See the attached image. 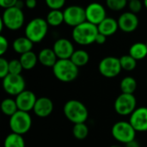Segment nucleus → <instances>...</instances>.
<instances>
[{"label": "nucleus", "instance_id": "obj_16", "mask_svg": "<svg viewBox=\"0 0 147 147\" xmlns=\"http://www.w3.org/2000/svg\"><path fill=\"white\" fill-rule=\"evenodd\" d=\"M16 102L18 107V110L29 112L34 109V104L36 102V96L31 90H23L19 95L16 96Z\"/></svg>", "mask_w": 147, "mask_h": 147}, {"label": "nucleus", "instance_id": "obj_15", "mask_svg": "<svg viewBox=\"0 0 147 147\" xmlns=\"http://www.w3.org/2000/svg\"><path fill=\"white\" fill-rule=\"evenodd\" d=\"M129 122L137 132L147 131V108L140 107L130 115Z\"/></svg>", "mask_w": 147, "mask_h": 147}, {"label": "nucleus", "instance_id": "obj_17", "mask_svg": "<svg viewBox=\"0 0 147 147\" xmlns=\"http://www.w3.org/2000/svg\"><path fill=\"white\" fill-rule=\"evenodd\" d=\"M33 110L34 114L40 118L47 117L53 111V102L50 98L46 96L37 98Z\"/></svg>", "mask_w": 147, "mask_h": 147}, {"label": "nucleus", "instance_id": "obj_20", "mask_svg": "<svg viewBox=\"0 0 147 147\" xmlns=\"http://www.w3.org/2000/svg\"><path fill=\"white\" fill-rule=\"evenodd\" d=\"M34 43L26 36H21L14 40L12 43L13 50L19 54H23L28 52L32 51Z\"/></svg>", "mask_w": 147, "mask_h": 147}, {"label": "nucleus", "instance_id": "obj_28", "mask_svg": "<svg viewBox=\"0 0 147 147\" xmlns=\"http://www.w3.org/2000/svg\"><path fill=\"white\" fill-rule=\"evenodd\" d=\"M72 134L76 139L79 140H83L89 134V127L85 124V122L74 124V127L72 128Z\"/></svg>", "mask_w": 147, "mask_h": 147}, {"label": "nucleus", "instance_id": "obj_42", "mask_svg": "<svg viewBox=\"0 0 147 147\" xmlns=\"http://www.w3.org/2000/svg\"><path fill=\"white\" fill-rule=\"evenodd\" d=\"M110 147H122L121 146H119V145H113V146H111Z\"/></svg>", "mask_w": 147, "mask_h": 147}, {"label": "nucleus", "instance_id": "obj_13", "mask_svg": "<svg viewBox=\"0 0 147 147\" xmlns=\"http://www.w3.org/2000/svg\"><path fill=\"white\" fill-rule=\"evenodd\" d=\"M119 29L124 33H133L134 32L140 24L139 17L136 14L131 11H127L122 13L118 18Z\"/></svg>", "mask_w": 147, "mask_h": 147}, {"label": "nucleus", "instance_id": "obj_4", "mask_svg": "<svg viewBox=\"0 0 147 147\" xmlns=\"http://www.w3.org/2000/svg\"><path fill=\"white\" fill-rule=\"evenodd\" d=\"M64 114L72 123H84L89 116L86 106L78 100H69L64 105Z\"/></svg>", "mask_w": 147, "mask_h": 147}, {"label": "nucleus", "instance_id": "obj_26", "mask_svg": "<svg viewBox=\"0 0 147 147\" xmlns=\"http://www.w3.org/2000/svg\"><path fill=\"white\" fill-rule=\"evenodd\" d=\"M4 147H25V142L22 135L12 133L9 134L3 143Z\"/></svg>", "mask_w": 147, "mask_h": 147}, {"label": "nucleus", "instance_id": "obj_41", "mask_svg": "<svg viewBox=\"0 0 147 147\" xmlns=\"http://www.w3.org/2000/svg\"><path fill=\"white\" fill-rule=\"evenodd\" d=\"M144 5H145L146 9H147V0H144Z\"/></svg>", "mask_w": 147, "mask_h": 147}, {"label": "nucleus", "instance_id": "obj_43", "mask_svg": "<svg viewBox=\"0 0 147 147\" xmlns=\"http://www.w3.org/2000/svg\"><path fill=\"white\" fill-rule=\"evenodd\" d=\"M146 83H147V79H146Z\"/></svg>", "mask_w": 147, "mask_h": 147}, {"label": "nucleus", "instance_id": "obj_30", "mask_svg": "<svg viewBox=\"0 0 147 147\" xmlns=\"http://www.w3.org/2000/svg\"><path fill=\"white\" fill-rule=\"evenodd\" d=\"M128 0H106L107 7L113 11H121L127 6Z\"/></svg>", "mask_w": 147, "mask_h": 147}, {"label": "nucleus", "instance_id": "obj_44", "mask_svg": "<svg viewBox=\"0 0 147 147\" xmlns=\"http://www.w3.org/2000/svg\"><path fill=\"white\" fill-rule=\"evenodd\" d=\"M146 45H147V41H146Z\"/></svg>", "mask_w": 147, "mask_h": 147}, {"label": "nucleus", "instance_id": "obj_6", "mask_svg": "<svg viewBox=\"0 0 147 147\" xmlns=\"http://www.w3.org/2000/svg\"><path fill=\"white\" fill-rule=\"evenodd\" d=\"M9 127L12 133L23 135L27 134L32 126V119L28 112L18 110L9 117Z\"/></svg>", "mask_w": 147, "mask_h": 147}, {"label": "nucleus", "instance_id": "obj_38", "mask_svg": "<svg viewBox=\"0 0 147 147\" xmlns=\"http://www.w3.org/2000/svg\"><path fill=\"white\" fill-rule=\"evenodd\" d=\"M37 5V1L36 0H26L25 1V6L28 9H33L36 7Z\"/></svg>", "mask_w": 147, "mask_h": 147}, {"label": "nucleus", "instance_id": "obj_21", "mask_svg": "<svg viewBox=\"0 0 147 147\" xmlns=\"http://www.w3.org/2000/svg\"><path fill=\"white\" fill-rule=\"evenodd\" d=\"M129 55H131L137 61L144 59L147 56V45L144 42L134 43L129 48Z\"/></svg>", "mask_w": 147, "mask_h": 147}, {"label": "nucleus", "instance_id": "obj_8", "mask_svg": "<svg viewBox=\"0 0 147 147\" xmlns=\"http://www.w3.org/2000/svg\"><path fill=\"white\" fill-rule=\"evenodd\" d=\"M137 101L134 94L121 93L115 101L114 108L115 112L122 116L131 115L136 109Z\"/></svg>", "mask_w": 147, "mask_h": 147}, {"label": "nucleus", "instance_id": "obj_1", "mask_svg": "<svg viewBox=\"0 0 147 147\" xmlns=\"http://www.w3.org/2000/svg\"><path fill=\"white\" fill-rule=\"evenodd\" d=\"M98 33L97 26L86 21L73 28L71 37L77 44L81 46H88L96 41Z\"/></svg>", "mask_w": 147, "mask_h": 147}, {"label": "nucleus", "instance_id": "obj_18", "mask_svg": "<svg viewBox=\"0 0 147 147\" xmlns=\"http://www.w3.org/2000/svg\"><path fill=\"white\" fill-rule=\"evenodd\" d=\"M98 32L107 37L114 35L119 29L118 21L113 17H106L100 24L97 25Z\"/></svg>", "mask_w": 147, "mask_h": 147}, {"label": "nucleus", "instance_id": "obj_37", "mask_svg": "<svg viewBox=\"0 0 147 147\" xmlns=\"http://www.w3.org/2000/svg\"><path fill=\"white\" fill-rule=\"evenodd\" d=\"M106 40H107V36L98 33V34H97V36L96 38V41L95 42L96 44H98V45H102V44H104L106 42Z\"/></svg>", "mask_w": 147, "mask_h": 147}, {"label": "nucleus", "instance_id": "obj_45", "mask_svg": "<svg viewBox=\"0 0 147 147\" xmlns=\"http://www.w3.org/2000/svg\"><path fill=\"white\" fill-rule=\"evenodd\" d=\"M24 1H26V0H24Z\"/></svg>", "mask_w": 147, "mask_h": 147}, {"label": "nucleus", "instance_id": "obj_19", "mask_svg": "<svg viewBox=\"0 0 147 147\" xmlns=\"http://www.w3.org/2000/svg\"><path fill=\"white\" fill-rule=\"evenodd\" d=\"M58 57L53 48H43L38 54L39 62L46 67H53L58 61Z\"/></svg>", "mask_w": 147, "mask_h": 147}, {"label": "nucleus", "instance_id": "obj_32", "mask_svg": "<svg viewBox=\"0 0 147 147\" xmlns=\"http://www.w3.org/2000/svg\"><path fill=\"white\" fill-rule=\"evenodd\" d=\"M127 6H128L129 10L132 13H134L137 15L138 13H140L141 11L143 4L140 0H130V1H128Z\"/></svg>", "mask_w": 147, "mask_h": 147}, {"label": "nucleus", "instance_id": "obj_29", "mask_svg": "<svg viewBox=\"0 0 147 147\" xmlns=\"http://www.w3.org/2000/svg\"><path fill=\"white\" fill-rule=\"evenodd\" d=\"M120 61H121V65L122 70H125V71H134L136 68L137 60L135 59H134L129 54L124 55V56L121 57L120 58Z\"/></svg>", "mask_w": 147, "mask_h": 147}, {"label": "nucleus", "instance_id": "obj_35", "mask_svg": "<svg viewBox=\"0 0 147 147\" xmlns=\"http://www.w3.org/2000/svg\"><path fill=\"white\" fill-rule=\"evenodd\" d=\"M8 48H9L8 40L3 35H1L0 36V55L3 56L7 52Z\"/></svg>", "mask_w": 147, "mask_h": 147}, {"label": "nucleus", "instance_id": "obj_22", "mask_svg": "<svg viewBox=\"0 0 147 147\" xmlns=\"http://www.w3.org/2000/svg\"><path fill=\"white\" fill-rule=\"evenodd\" d=\"M19 59L23 67V70H32L34 68L37 62H39L38 55H36L33 51L22 54Z\"/></svg>", "mask_w": 147, "mask_h": 147}, {"label": "nucleus", "instance_id": "obj_34", "mask_svg": "<svg viewBox=\"0 0 147 147\" xmlns=\"http://www.w3.org/2000/svg\"><path fill=\"white\" fill-rule=\"evenodd\" d=\"M8 74H9V61L3 57L0 58V78L3 79Z\"/></svg>", "mask_w": 147, "mask_h": 147}, {"label": "nucleus", "instance_id": "obj_31", "mask_svg": "<svg viewBox=\"0 0 147 147\" xmlns=\"http://www.w3.org/2000/svg\"><path fill=\"white\" fill-rule=\"evenodd\" d=\"M23 70L20 59H11L9 61V71L10 74L20 75Z\"/></svg>", "mask_w": 147, "mask_h": 147}, {"label": "nucleus", "instance_id": "obj_27", "mask_svg": "<svg viewBox=\"0 0 147 147\" xmlns=\"http://www.w3.org/2000/svg\"><path fill=\"white\" fill-rule=\"evenodd\" d=\"M1 109L3 113L7 116H12L18 111V107L16 104V100L11 98L4 99L1 103Z\"/></svg>", "mask_w": 147, "mask_h": 147}, {"label": "nucleus", "instance_id": "obj_10", "mask_svg": "<svg viewBox=\"0 0 147 147\" xmlns=\"http://www.w3.org/2000/svg\"><path fill=\"white\" fill-rule=\"evenodd\" d=\"M65 23L70 27L75 28L86 22L85 9L80 5H70L64 10Z\"/></svg>", "mask_w": 147, "mask_h": 147}, {"label": "nucleus", "instance_id": "obj_25", "mask_svg": "<svg viewBox=\"0 0 147 147\" xmlns=\"http://www.w3.org/2000/svg\"><path fill=\"white\" fill-rule=\"evenodd\" d=\"M120 87L121 93L134 94L137 89V81L133 77H126L121 81Z\"/></svg>", "mask_w": 147, "mask_h": 147}, {"label": "nucleus", "instance_id": "obj_12", "mask_svg": "<svg viewBox=\"0 0 147 147\" xmlns=\"http://www.w3.org/2000/svg\"><path fill=\"white\" fill-rule=\"evenodd\" d=\"M85 14L86 21L96 26L107 17V12L104 6L96 2L90 3L86 6Z\"/></svg>", "mask_w": 147, "mask_h": 147}, {"label": "nucleus", "instance_id": "obj_33", "mask_svg": "<svg viewBox=\"0 0 147 147\" xmlns=\"http://www.w3.org/2000/svg\"><path fill=\"white\" fill-rule=\"evenodd\" d=\"M45 3L50 9H61L65 4V0H45Z\"/></svg>", "mask_w": 147, "mask_h": 147}, {"label": "nucleus", "instance_id": "obj_9", "mask_svg": "<svg viewBox=\"0 0 147 147\" xmlns=\"http://www.w3.org/2000/svg\"><path fill=\"white\" fill-rule=\"evenodd\" d=\"M98 70L101 75L105 78H113L117 77L122 70L120 59L114 56L103 58L98 65Z\"/></svg>", "mask_w": 147, "mask_h": 147}, {"label": "nucleus", "instance_id": "obj_3", "mask_svg": "<svg viewBox=\"0 0 147 147\" xmlns=\"http://www.w3.org/2000/svg\"><path fill=\"white\" fill-rule=\"evenodd\" d=\"M48 23L46 19L35 17L30 20L25 27L24 34L33 43L41 42L48 32Z\"/></svg>", "mask_w": 147, "mask_h": 147}, {"label": "nucleus", "instance_id": "obj_36", "mask_svg": "<svg viewBox=\"0 0 147 147\" xmlns=\"http://www.w3.org/2000/svg\"><path fill=\"white\" fill-rule=\"evenodd\" d=\"M18 0H0V6L6 9L11 7H15Z\"/></svg>", "mask_w": 147, "mask_h": 147}, {"label": "nucleus", "instance_id": "obj_5", "mask_svg": "<svg viewBox=\"0 0 147 147\" xmlns=\"http://www.w3.org/2000/svg\"><path fill=\"white\" fill-rule=\"evenodd\" d=\"M1 20L6 28L16 31L23 26L25 16L22 9L15 6L4 9Z\"/></svg>", "mask_w": 147, "mask_h": 147}, {"label": "nucleus", "instance_id": "obj_40", "mask_svg": "<svg viewBox=\"0 0 147 147\" xmlns=\"http://www.w3.org/2000/svg\"><path fill=\"white\" fill-rule=\"evenodd\" d=\"M24 6H25V1L24 0H18V2L16 4V7H17L19 9H22V8Z\"/></svg>", "mask_w": 147, "mask_h": 147}, {"label": "nucleus", "instance_id": "obj_24", "mask_svg": "<svg viewBox=\"0 0 147 147\" xmlns=\"http://www.w3.org/2000/svg\"><path fill=\"white\" fill-rule=\"evenodd\" d=\"M70 59L79 68L88 64V62L90 61V55L85 50L78 49L73 53Z\"/></svg>", "mask_w": 147, "mask_h": 147}, {"label": "nucleus", "instance_id": "obj_39", "mask_svg": "<svg viewBox=\"0 0 147 147\" xmlns=\"http://www.w3.org/2000/svg\"><path fill=\"white\" fill-rule=\"evenodd\" d=\"M126 147H140V144L138 141H136V140L126 144Z\"/></svg>", "mask_w": 147, "mask_h": 147}, {"label": "nucleus", "instance_id": "obj_2", "mask_svg": "<svg viewBox=\"0 0 147 147\" xmlns=\"http://www.w3.org/2000/svg\"><path fill=\"white\" fill-rule=\"evenodd\" d=\"M55 78L64 83L74 81L78 76V67L69 59H58L53 67Z\"/></svg>", "mask_w": 147, "mask_h": 147}, {"label": "nucleus", "instance_id": "obj_14", "mask_svg": "<svg viewBox=\"0 0 147 147\" xmlns=\"http://www.w3.org/2000/svg\"><path fill=\"white\" fill-rule=\"evenodd\" d=\"M53 49L59 59H69L75 52L73 44L66 38L56 40L53 43Z\"/></svg>", "mask_w": 147, "mask_h": 147}, {"label": "nucleus", "instance_id": "obj_11", "mask_svg": "<svg viewBox=\"0 0 147 147\" xmlns=\"http://www.w3.org/2000/svg\"><path fill=\"white\" fill-rule=\"evenodd\" d=\"M25 80L23 77L16 74H8L3 78V88L4 91L10 96H17L25 90Z\"/></svg>", "mask_w": 147, "mask_h": 147}, {"label": "nucleus", "instance_id": "obj_23", "mask_svg": "<svg viewBox=\"0 0 147 147\" xmlns=\"http://www.w3.org/2000/svg\"><path fill=\"white\" fill-rule=\"evenodd\" d=\"M47 23L51 27H58L65 22L64 12L61 9H50L46 18Z\"/></svg>", "mask_w": 147, "mask_h": 147}, {"label": "nucleus", "instance_id": "obj_7", "mask_svg": "<svg viewBox=\"0 0 147 147\" xmlns=\"http://www.w3.org/2000/svg\"><path fill=\"white\" fill-rule=\"evenodd\" d=\"M136 130L128 121H118L111 129L113 137L122 144H127L135 140Z\"/></svg>", "mask_w": 147, "mask_h": 147}, {"label": "nucleus", "instance_id": "obj_46", "mask_svg": "<svg viewBox=\"0 0 147 147\" xmlns=\"http://www.w3.org/2000/svg\"><path fill=\"white\" fill-rule=\"evenodd\" d=\"M128 1H130V0H128Z\"/></svg>", "mask_w": 147, "mask_h": 147}]
</instances>
